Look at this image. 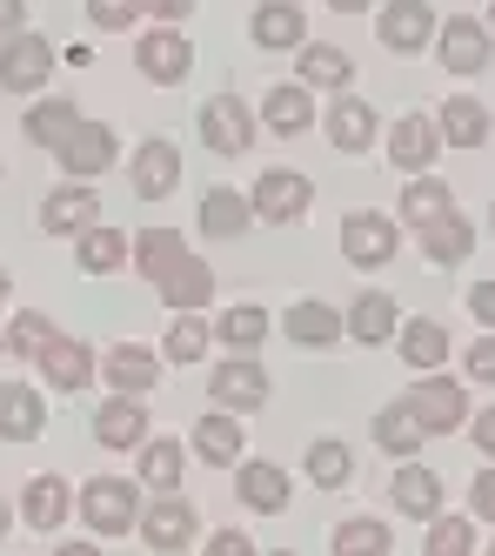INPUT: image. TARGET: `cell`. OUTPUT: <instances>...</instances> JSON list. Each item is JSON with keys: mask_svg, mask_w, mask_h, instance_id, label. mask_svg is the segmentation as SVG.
Here are the masks:
<instances>
[{"mask_svg": "<svg viewBox=\"0 0 495 556\" xmlns=\"http://www.w3.org/2000/svg\"><path fill=\"white\" fill-rule=\"evenodd\" d=\"M34 363H40V382H54V389H88V376H94V355H88V342H74V336H48L34 349Z\"/></svg>", "mask_w": 495, "mask_h": 556, "instance_id": "9c48e42d", "label": "cell"}, {"mask_svg": "<svg viewBox=\"0 0 495 556\" xmlns=\"http://www.w3.org/2000/svg\"><path fill=\"white\" fill-rule=\"evenodd\" d=\"M408 416L422 422V435H448V429H462V416H469V395H462V382H416L408 389Z\"/></svg>", "mask_w": 495, "mask_h": 556, "instance_id": "8992f818", "label": "cell"}, {"mask_svg": "<svg viewBox=\"0 0 495 556\" xmlns=\"http://www.w3.org/2000/svg\"><path fill=\"white\" fill-rule=\"evenodd\" d=\"M194 122H201V141H208L215 154H248L255 148V114H248L234 94H215Z\"/></svg>", "mask_w": 495, "mask_h": 556, "instance_id": "52a82bcc", "label": "cell"}, {"mask_svg": "<svg viewBox=\"0 0 495 556\" xmlns=\"http://www.w3.org/2000/svg\"><path fill=\"white\" fill-rule=\"evenodd\" d=\"M21 14H27L21 0H0V34H21Z\"/></svg>", "mask_w": 495, "mask_h": 556, "instance_id": "11a10c76", "label": "cell"}, {"mask_svg": "<svg viewBox=\"0 0 495 556\" xmlns=\"http://www.w3.org/2000/svg\"><path fill=\"white\" fill-rule=\"evenodd\" d=\"M488 549H495V543H488Z\"/></svg>", "mask_w": 495, "mask_h": 556, "instance_id": "6125c7cd", "label": "cell"}, {"mask_svg": "<svg viewBox=\"0 0 495 556\" xmlns=\"http://www.w3.org/2000/svg\"><path fill=\"white\" fill-rule=\"evenodd\" d=\"M107 382L120 389V395H148V382L161 376V355L154 349H141V342H120V349H107Z\"/></svg>", "mask_w": 495, "mask_h": 556, "instance_id": "4316f807", "label": "cell"}, {"mask_svg": "<svg viewBox=\"0 0 495 556\" xmlns=\"http://www.w3.org/2000/svg\"><path fill=\"white\" fill-rule=\"evenodd\" d=\"M355 61L335 41H302V88H348Z\"/></svg>", "mask_w": 495, "mask_h": 556, "instance_id": "8d00e7d4", "label": "cell"}, {"mask_svg": "<svg viewBox=\"0 0 495 556\" xmlns=\"http://www.w3.org/2000/svg\"><path fill=\"white\" fill-rule=\"evenodd\" d=\"M335 14H361V8H376V0H328Z\"/></svg>", "mask_w": 495, "mask_h": 556, "instance_id": "9f6ffc18", "label": "cell"}, {"mask_svg": "<svg viewBox=\"0 0 495 556\" xmlns=\"http://www.w3.org/2000/svg\"><path fill=\"white\" fill-rule=\"evenodd\" d=\"M0 302H8V275H0Z\"/></svg>", "mask_w": 495, "mask_h": 556, "instance_id": "680465c9", "label": "cell"}, {"mask_svg": "<svg viewBox=\"0 0 495 556\" xmlns=\"http://www.w3.org/2000/svg\"><path fill=\"white\" fill-rule=\"evenodd\" d=\"M389 496H395V509L408 516V523H429V516H442V476H435V469H422L416 456H402Z\"/></svg>", "mask_w": 495, "mask_h": 556, "instance_id": "8fae6325", "label": "cell"}, {"mask_svg": "<svg viewBox=\"0 0 495 556\" xmlns=\"http://www.w3.org/2000/svg\"><path fill=\"white\" fill-rule=\"evenodd\" d=\"M234 496H241L248 509H262V516H281V509H288V469H281V463H241Z\"/></svg>", "mask_w": 495, "mask_h": 556, "instance_id": "44dd1931", "label": "cell"}, {"mask_svg": "<svg viewBox=\"0 0 495 556\" xmlns=\"http://www.w3.org/2000/svg\"><path fill=\"white\" fill-rule=\"evenodd\" d=\"M208 323H201V308H175V329H168V342H161V363H181V369H194L201 355H208Z\"/></svg>", "mask_w": 495, "mask_h": 556, "instance_id": "836d02e7", "label": "cell"}, {"mask_svg": "<svg viewBox=\"0 0 495 556\" xmlns=\"http://www.w3.org/2000/svg\"><path fill=\"white\" fill-rule=\"evenodd\" d=\"M154 289H161V302H168V308H201V302L215 295V268H208V262H194V255H181Z\"/></svg>", "mask_w": 495, "mask_h": 556, "instance_id": "484cf974", "label": "cell"}, {"mask_svg": "<svg viewBox=\"0 0 495 556\" xmlns=\"http://www.w3.org/2000/svg\"><path fill=\"white\" fill-rule=\"evenodd\" d=\"M469 315H475L482 329H495V282H475L469 289Z\"/></svg>", "mask_w": 495, "mask_h": 556, "instance_id": "f907efd6", "label": "cell"}, {"mask_svg": "<svg viewBox=\"0 0 495 556\" xmlns=\"http://www.w3.org/2000/svg\"><path fill=\"white\" fill-rule=\"evenodd\" d=\"M248 41H255V48H268V54L302 48V41H308L302 8H295V0H262V8L248 14Z\"/></svg>", "mask_w": 495, "mask_h": 556, "instance_id": "7c38bea8", "label": "cell"}, {"mask_svg": "<svg viewBox=\"0 0 495 556\" xmlns=\"http://www.w3.org/2000/svg\"><path fill=\"white\" fill-rule=\"evenodd\" d=\"M308 483H315V490H348V483H355V450L342 443V435H321V443H308Z\"/></svg>", "mask_w": 495, "mask_h": 556, "instance_id": "f1b7e54d", "label": "cell"}, {"mask_svg": "<svg viewBox=\"0 0 495 556\" xmlns=\"http://www.w3.org/2000/svg\"><path fill=\"white\" fill-rule=\"evenodd\" d=\"M141 74H148V81L154 88H175V81H188V67H194V48L181 41V34L175 27H161V34H148V41H141Z\"/></svg>", "mask_w": 495, "mask_h": 556, "instance_id": "9a60e30c", "label": "cell"}, {"mask_svg": "<svg viewBox=\"0 0 495 556\" xmlns=\"http://www.w3.org/2000/svg\"><path fill=\"white\" fill-rule=\"evenodd\" d=\"M194 456L215 463V469H234L241 463V422H234V409H215V416L194 422Z\"/></svg>", "mask_w": 495, "mask_h": 556, "instance_id": "cb8c5ba5", "label": "cell"}, {"mask_svg": "<svg viewBox=\"0 0 495 556\" xmlns=\"http://www.w3.org/2000/svg\"><path fill=\"white\" fill-rule=\"evenodd\" d=\"M395 249H402V228H395L389 215L361 208V215L342 222V255H348L355 268H382V262H395Z\"/></svg>", "mask_w": 495, "mask_h": 556, "instance_id": "277c9868", "label": "cell"}, {"mask_svg": "<svg viewBox=\"0 0 495 556\" xmlns=\"http://www.w3.org/2000/svg\"><path fill=\"white\" fill-rule=\"evenodd\" d=\"M488 222H495V215H488Z\"/></svg>", "mask_w": 495, "mask_h": 556, "instance_id": "be15d7a7", "label": "cell"}, {"mask_svg": "<svg viewBox=\"0 0 495 556\" xmlns=\"http://www.w3.org/2000/svg\"><path fill=\"white\" fill-rule=\"evenodd\" d=\"M442 141H456V148H482L488 141V108L482 101H469V94H456L442 108V128H435Z\"/></svg>", "mask_w": 495, "mask_h": 556, "instance_id": "ab89813d", "label": "cell"}, {"mask_svg": "<svg viewBox=\"0 0 495 556\" xmlns=\"http://www.w3.org/2000/svg\"><path fill=\"white\" fill-rule=\"evenodd\" d=\"M488 27H495V0H488Z\"/></svg>", "mask_w": 495, "mask_h": 556, "instance_id": "91938a15", "label": "cell"}, {"mask_svg": "<svg viewBox=\"0 0 495 556\" xmlns=\"http://www.w3.org/2000/svg\"><path fill=\"white\" fill-rule=\"evenodd\" d=\"M469 382H495V336L469 342Z\"/></svg>", "mask_w": 495, "mask_h": 556, "instance_id": "c3c4849f", "label": "cell"}, {"mask_svg": "<svg viewBox=\"0 0 495 556\" xmlns=\"http://www.w3.org/2000/svg\"><path fill=\"white\" fill-rule=\"evenodd\" d=\"M248 549H255V543H248L241 530H215L208 536V556H248Z\"/></svg>", "mask_w": 495, "mask_h": 556, "instance_id": "f5cc1de1", "label": "cell"}, {"mask_svg": "<svg viewBox=\"0 0 495 556\" xmlns=\"http://www.w3.org/2000/svg\"><path fill=\"white\" fill-rule=\"evenodd\" d=\"M262 122H268L275 135H302V128L315 122V101H308V88H302V81L268 88V101H262Z\"/></svg>", "mask_w": 495, "mask_h": 556, "instance_id": "d590c367", "label": "cell"}, {"mask_svg": "<svg viewBox=\"0 0 495 556\" xmlns=\"http://www.w3.org/2000/svg\"><path fill=\"white\" fill-rule=\"evenodd\" d=\"M248 215H255V202H248V194H234V188H208V194H201V228L221 235V242L248 228Z\"/></svg>", "mask_w": 495, "mask_h": 556, "instance_id": "f35d334b", "label": "cell"}, {"mask_svg": "<svg viewBox=\"0 0 495 556\" xmlns=\"http://www.w3.org/2000/svg\"><path fill=\"white\" fill-rule=\"evenodd\" d=\"M435 54H442V67L448 74H482L488 67V27L482 21H442L435 27Z\"/></svg>", "mask_w": 495, "mask_h": 556, "instance_id": "30bf717a", "label": "cell"}, {"mask_svg": "<svg viewBox=\"0 0 495 556\" xmlns=\"http://www.w3.org/2000/svg\"><path fill=\"white\" fill-rule=\"evenodd\" d=\"M422 235V255L435 262V268H462L469 255H475V228L456 215V208H448L442 222H429V228H416Z\"/></svg>", "mask_w": 495, "mask_h": 556, "instance_id": "d6986e66", "label": "cell"}, {"mask_svg": "<svg viewBox=\"0 0 495 556\" xmlns=\"http://www.w3.org/2000/svg\"><path fill=\"white\" fill-rule=\"evenodd\" d=\"M395 349H402V363H408V369H442V355H448V329L422 315V323L395 329Z\"/></svg>", "mask_w": 495, "mask_h": 556, "instance_id": "74e56055", "label": "cell"}, {"mask_svg": "<svg viewBox=\"0 0 495 556\" xmlns=\"http://www.w3.org/2000/svg\"><path fill=\"white\" fill-rule=\"evenodd\" d=\"M141 543L148 549H188L194 543V509L181 496H161L148 516H141Z\"/></svg>", "mask_w": 495, "mask_h": 556, "instance_id": "ffe728a7", "label": "cell"}, {"mask_svg": "<svg viewBox=\"0 0 495 556\" xmlns=\"http://www.w3.org/2000/svg\"><path fill=\"white\" fill-rule=\"evenodd\" d=\"M0 349H8V336H0Z\"/></svg>", "mask_w": 495, "mask_h": 556, "instance_id": "94428289", "label": "cell"}, {"mask_svg": "<svg viewBox=\"0 0 495 556\" xmlns=\"http://www.w3.org/2000/svg\"><path fill=\"white\" fill-rule=\"evenodd\" d=\"M48 429V403L34 395V382H0V435L8 443H34Z\"/></svg>", "mask_w": 495, "mask_h": 556, "instance_id": "e0dca14e", "label": "cell"}, {"mask_svg": "<svg viewBox=\"0 0 495 556\" xmlns=\"http://www.w3.org/2000/svg\"><path fill=\"white\" fill-rule=\"evenodd\" d=\"M80 516H88L94 536H128L141 523V483H120V476H94L80 490Z\"/></svg>", "mask_w": 495, "mask_h": 556, "instance_id": "6da1fadb", "label": "cell"}, {"mask_svg": "<svg viewBox=\"0 0 495 556\" xmlns=\"http://www.w3.org/2000/svg\"><path fill=\"white\" fill-rule=\"evenodd\" d=\"M469 443H475V450H482V456L495 463V409H482V416L469 422Z\"/></svg>", "mask_w": 495, "mask_h": 556, "instance_id": "816d5d0a", "label": "cell"}, {"mask_svg": "<svg viewBox=\"0 0 495 556\" xmlns=\"http://www.w3.org/2000/svg\"><path fill=\"white\" fill-rule=\"evenodd\" d=\"M435 122H429V114H402V122L389 128V162L395 168H429L435 162Z\"/></svg>", "mask_w": 495, "mask_h": 556, "instance_id": "d4e9b609", "label": "cell"}, {"mask_svg": "<svg viewBox=\"0 0 495 556\" xmlns=\"http://www.w3.org/2000/svg\"><path fill=\"white\" fill-rule=\"evenodd\" d=\"M208 395H215V409L248 416V409H262V403H268V369L255 363V355H234V363H221V369H215Z\"/></svg>", "mask_w": 495, "mask_h": 556, "instance_id": "ba28073f", "label": "cell"}, {"mask_svg": "<svg viewBox=\"0 0 495 556\" xmlns=\"http://www.w3.org/2000/svg\"><path fill=\"white\" fill-rule=\"evenodd\" d=\"M128 255L141 262V275H154V282H161V275H168V268H175V262L188 255V242H181L175 228H148V235H141V242H135Z\"/></svg>", "mask_w": 495, "mask_h": 556, "instance_id": "b9f144b4", "label": "cell"}, {"mask_svg": "<svg viewBox=\"0 0 495 556\" xmlns=\"http://www.w3.org/2000/svg\"><path fill=\"white\" fill-rule=\"evenodd\" d=\"M74 262H80V275H114L120 262H128V242H120L107 222H94V228L74 235Z\"/></svg>", "mask_w": 495, "mask_h": 556, "instance_id": "1f68e13d", "label": "cell"}, {"mask_svg": "<svg viewBox=\"0 0 495 556\" xmlns=\"http://www.w3.org/2000/svg\"><path fill=\"white\" fill-rule=\"evenodd\" d=\"M315 202V181L302 168H268L255 181V222H302Z\"/></svg>", "mask_w": 495, "mask_h": 556, "instance_id": "5b68a950", "label": "cell"}, {"mask_svg": "<svg viewBox=\"0 0 495 556\" xmlns=\"http://www.w3.org/2000/svg\"><path fill=\"white\" fill-rule=\"evenodd\" d=\"M141 435H148L141 395H114V403L94 409V443H101V450H141Z\"/></svg>", "mask_w": 495, "mask_h": 556, "instance_id": "2e32d148", "label": "cell"}, {"mask_svg": "<svg viewBox=\"0 0 495 556\" xmlns=\"http://www.w3.org/2000/svg\"><path fill=\"white\" fill-rule=\"evenodd\" d=\"M469 509H475V516H488V523H495V463H488V469L475 476V483H469Z\"/></svg>", "mask_w": 495, "mask_h": 556, "instance_id": "681fc988", "label": "cell"}, {"mask_svg": "<svg viewBox=\"0 0 495 556\" xmlns=\"http://www.w3.org/2000/svg\"><path fill=\"white\" fill-rule=\"evenodd\" d=\"M435 8L429 0H389V8L376 14V34H382V48L389 54H422L429 41H435Z\"/></svg>", "mask_w": 495, "mask_h": 556, "instance_id": "7a4b0ae2", "label": "cell"}, {"mask_svg": "<svg viewBox=\"0 0 495 556\" xmlns=\"http://www.w3.org/2000/svg\"><path fill=\"white\" fill-rule=\"evenodd\" d=\"M48 336H54V323H48V315H34V308H27V315H14V329H8V349H14V355H34V349L48 342Z\"/></svg>", "mask_w": 495, "mask_h": 556, "instance_id": "bcb514c9", "label": "cell"}, {"mask_svg": "<svg viewBox=\"0 0 495 556\" xmlns=\"http://www.w3.org/2000/svg\"><path fill=\"white\" fill-rule=\"evenodd\" d=\"M94 222H101V194L88 181L54 188L48 202H40V228H48V235H80V228H94Z\"/></svg>", "mask_w": 495, "mask_h": 556, "instance_id": "5bb4252c", "label": "cell"}, {"mask_svg": "<svg viewBox=\"0 0 495 556\" xmlns=\"http://www.w3.org/2000/svg\"><path fill=\"white\" fill-rule=\"evenodd\" d=\"M395 329H402V315L389 295H355V308L342 315V336H355V342H389Z\"/></svg>", "mask_w": 495, "mask_h": 556, "instance_id": "d6a6232c", "label": "cell"}, {"mask_svg": "<svg viewBox=\"0 0 495 556\" xmlns=\"http://www.w3.org/2000/svg\"><path fill=\"white\" fill-rule=\"evenodd\" d=\"M376 443H382L389 456H416V450H422V422L408 416V403L376 409Z\"/></svg>", "mask_w": 495, "mask_h": 556, "instance_id": "60d3db41", "label": "cell"}, {"mask_svg": "<svg viewBox=\"0 0 495 556\" xmlns=\"http://www.w3.org/2000/svg\"><path fill=\"white\" fill-rule=\"evenodd\" d=\"M281 329H288L295 349H335L342 342V315L328 308V302H295V308L281 315Z\"/></svg>", "mask_w": 495, "mask_h": 556, "instance_id": "7402d4cb", "label": "cell"}, {"mask_svg": "<svg viewBox=\"0 0 495 556\" xmlns=\"http://www.w3.org/2000/svg\"><path fill=\"white\" fill-rule=\"evenodd\" d=\"M0 536H8V503H0Z\"/></svg>", "mask_w": 495, "mask_h": 556, "instance_id": "6f0895ef", "label": "cell"}, {"mask_svg": "<svg viewBox=\"0 0 495 556\" xmlns=\"http://www.w3.org/2000/svg\"><path fill=\"white\" fill-rule=\"evenodd\" d=\"M181 463H188V450L175 443V435H148L141 443V490H181Z\"/></svg>", "mask_w": 495, "mask_h": 556, "instance_id": "83f0119b", "label": "cell"}, {"mask_svg": "<svg viewBox=\"0 0 495 556\" xmlns=\"http://www.w3.org/2000/svg\"><path fill=\"white\" fill-rule=\"evenodd\" d=\"M48 74H54V48L40 34H8L0 41V88L8 94H34Z\"/></svg>", "mask_w": 495, "mask_h": 556, "instance_id": "3957f363", "label": "cell"}, {"mask_svg": "<svg viewBox=\"0 0 495 556\" xmlns=\"http://www.w3.org/2000/svg\"><path fill=\"white\" fill-rule=\"evenodd\" d=\"M328 141H335V154H361L368 141H376V108L368 101H355V94H342L335 108H328Z\"/></svg>", "mask_w": 495, "mask_h": 556, "instance_id": "603a6c76", "label": "cell"}, {"mask_svg": "<svg viewBox=\"0 0 495 556\" xmlns=\"http://www.w3.org/2000/svg\"><path fill=\"white\" fill-rule=\"evenodd\" d=\"M175 181H181V148L161 141V135L141 141V154H135V194H141V202H168Z\"/></svg>", "mask_w": 495, "mask_h": 556, "instance_id": "4fadbf2b", "label": "cell"}, {"mask_svg": "<svg viewBox=\"0 0 495 556\" xmlns=\"http://www.w3.org/2000/svg\"><path fill=\"white\" fill-rule=\"evenodd\" d=\"M107 162H114V135H107L101 122H80V128L61 141V168H67L74 181H94Z\"/></svg>", "mask_w": 495, "mask_h": 556, "instance_id": "ac0fdd59", "label": "cell"}, {"mask_svg": "<svg viewBox=\"0 0 495 556\" xmlns=\"http://www.w3.org/2000/svg\"><path fill=\"white\" fill-rule=\"evenodd\" d=\"M80 122H88V114H80L74 101H61V94H54V101H34V114H27V141H34V148H54V154H61V141H67Z\"/></svg>", "mask_w": 495, "mask_h": 556, "instance_id": "4dcf8cb0", "label": "cell"}, {"mask_svg": "<svg viewBox=\"0 0 495 556\" xmlns=\"http://www.w3.org/2000/svg\"><path fill=\"white\" fill-rule=\"evenodd\" d=\"M135 14H141V0H88V21H94V27H107V34L135 27Z\"/></svg>", "mask_w": 495, "mask_h": 556, "instance_id": "7dc6e473", "label": "cell"}, {"mask_svg": "<svg viewBox=\"0 0 495 556\" xmlns=\"http://www.w3.org/2000/svg\"><path fill=\"white\" fill-rule=\"evenodd\" d=\"M148 14H161V21H188L194 14V0H141Z\"/></svg>", "mask_w": 495, "mask_h": 556, "instance_id": "db71d44e", "label": "cell"}, {"mask_svg": "<svg viewBox=\"0 0 495 556\" xmlns=\"http://www.w3.org/2000/svg\"><path fill=\"white\" fill-rule=\"evenodd\" d=\"M429 556H469L475 549V530H469V516H429Z\"/></svg>", "mask_w": 495, "mask_h": 556, "instance_id": "f6af8a7d", "label": "cell"}, {"mask_svg": "<svg viewBox=\"0 0 495 556\" xmlns=\"http://www.w3.org/2000/svg\"><path fill=\"white\" fill-rule=\"evenodd\" d=\"M335 549H342V556H382V549H395V543H389V523H376V516H355V523L335 530Z\"/></svg>", "mask_w": 495, "mask_h": 556, "instance_id": "ee69618b", "label": "cell"}, {"mask_svg": "<svg viewBox=\"0 0 495 556\" xmlns=\"http://www.w3.org/2000/svg\"><path fill=\"white\" fill-rule=\"evenodd\" d=\"M67 509H74V496H67L61 476H34L27 496H21V516H27L34 530H61V523H67Z\"/></svg>", "mask_w": 495, "mask_h": 556, "instance_id": "f546056e", "label": "cell"}, {"mask_svg": "<svg viewBox=\"0 0 495 556\" xmlns=\"http://www.w3.org/2000/svg\"><path fill=\"white\" fill-rule=\"evenodd\" d=\"M448 208H456V194H448L435 175L402 181V222H408V228H429V222H442Z\"/></svg>", "mask_w": 495, "mask_h": 556, "instance_id": "e575fe53", "label": "cell"}, {"mask_svg": "<svg viewBox=\"0 0 495 556\" xmlns=\"http://www.w3.org/2000/svg\"><path fill=\"white\" fill-rule=\"evenodd\" d=\"M215 336H221V342H228L234 355H255V342L268 336V315H262L255 302H241V308H228L221 323H215Z\"/></svg>", "mask_w": 495, "mask_h": 556, "instance_id": "7bdbcfd3", "label": "cell"}]
</instances>
